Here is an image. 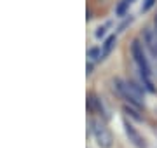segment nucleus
Segmentation results:
<instances>
[{"label": "nucleus", "mask_w": 157, "mask_h": 148, "mask_svg": "<svg viewBox=\"0 0 157 148\" xmlns=\"http://www.w3.org/2000/svg\"><path fill=\"white\" fill-rule=\"evenodd\" d=\"M145 44H141L140 40H133L131 44V56H133V61H135L136 68H138V73H140V80L143 82L147 92H155V86H154V68H152L150 61L145 54V49H143Z\"/></svg>", "instance_id": "f257e3e1"}, {"label": "nucleus", "mask_w": 157, "mask_h": 148, "mask_svg": "<svg viewBox=\"0 0 157 148\" xmlns=\"http://www.w3.org/2000/svg\"><path fill=\"white\" fill-rule=\"evenodd\" d=\"M113 89L119 96L122 98L126 103L138 106H143V92L147 91L141 80H122V79H113Z\"/></svg>", "instance_id": "f03ea898"}, {"label": "nucleus", "mask_w": 157, "mask_h": 148, "mask_svg": "<svg viewBox=\"0 0 157 148\" xmlns=\"http://www.w3.org/2000/svg\"><path fill=\"white\" fill-rule=\"evenodd\" d=\"M91 131H93V136H94L96 143L100 148H110L113 143L112 132L107 127V124L103 120H91Z\"/></svg>", "instance_id": "7ed1b4c3"}, {"label": "nucleus", "mask_w": 157, "mask_h": 148, "mask_svg": "<svg viewBox=\"0 0 157 148\" xmlns=\"http://www.w3.org/2000/svg\"><path fill=\"white\" fill-rule=\"evenodd\" d=\"M124 132H126V136H128V139L131 141V145L136 148H147V143L145 139H143V136H141L140 132L136 131V127L129 120L124 119Z\"/></svg>", "instance_id": "20e7f679"}, {"label": "nucleus", "mask_w": 157, "mask_h": 148, "mask_svg": "<svg viewBox=\"0 0 157 148\" xmlns=\"http://www.w3.org/2000/svg\"><path fill=\"white\" fill-rule=\"evenodd\" d=\"M143 44H145V47L150 51L152 57L157 61V30L147 28L145 31H143Z\"/></svg>", "instance_id": "39448f33"}, {"label": "nucleus", "mask_w": 157, "mask_h": 148, "mask_svg": "<svg viewBox=\"0 0 157 148\" xmlns=\"http://www.w3.org/2000/svg\"><path fill=\"white\" fill-rule=\"evenodd\" d=\"M87 110H89V113H93V115H101L103 119L107 117L105 106H103L101 99L96 96V94H89V98H87Z\"/></svg>", "instance_id": "423d86ee"}, {"label": "nucleus", "mask_w": 157, "mask_h": 148, "mask_svg": "<svg viewBox=\"0 0 157 148\" xmlns=\"http://www.w3.org/2000/svg\"><path fill=\"white\" fill-rule=\"evenodd\" d=\"M115 44H117V35H110V37H107V40L103 42V46H101V52H103V59L110 54V52L113 51V47H115Z\"/></svg>", "instance_id": "0eeeda50"}, {"label": "nucleus", "mask_w": 157, "mask_h": 148, "mask_svg": "<svg viewBox=\"0 0 157 148\" xmlns=\"http://www.w3.org/2000/svg\"><path fill=\"white\" fill-rule=\"evenodd\" d=\"M122 112L126 115H129L131 119L135 120H143V115H140V108L138 106H133V105H129V103H126L122 106Z\"/></svg>", "instance_id": "6e6552de"}, {"label": "nucleus", "mask_w": 157, "mask_h": 148, "mask_svg": "<svg viewBox=\"0 0 157 148\" xmlns=\"http://www.w3.org/2000/svg\"><path fill=\"white\" fill-rule=\"evenodd\" d=\"M129 0H122V2H119V6L115 7V16L117 17H124L126 16V12H128V9H129Z\"/></svg>", "instance_id": "1a4fd4ad"}, {"label": "nucleus", "mask_w": 157, "mask_h": 148, "mask_svg": "<svg viewBox=\"0 0 157 148\" xmlns=\"http://www.w3.org/2000/svg\"><path fill=\"white\" fill-rule=\"evenodd\" d=\"M87 57L91 61H100V59H103V52H101L100 47H91L87 51Z\"/></svg>", "instance_id": "9d476101"}, {"label": "nucleus", "mask_w": 157, "mask_h": 148, "mask_svg": "<svg viewBox=\"0 0 157 148\" xmlns=\"http://www.w3.org/2000/svg\"><path fill=\"white\" fill-rule=\"evenodd\" d=\"M155 2H157V0H145V4L141 6V12H148L152 7L155 6Z\"/></svg>", "instance_id": "9b49d317"}, {"label": "nucleus", "mask_w": 157, "mask_h": 148, "mask_svg": "<svg viewBox=\"0 0 157 148\" xmlns=\"http://www.w3.org/2000/svg\"><path fill=\"white\" fill-rule=\"evenodd\" d=\"M108 24H110V23H108ZM108 24H107V26H108ZM107 26H100V28H98V30H96V39H101V37H105V33H107Z\"/></svg>", "instance_id": "f8f14e48"}, {"label": "nucleus", "mask_w": 157, "mask_h": 148, "mask_svg": "<svg viewBox=\"0 0 157 148\" xmlns=\"http://www.w3.org/2000/svg\"><path fill=\"white\" fill-rule=\"evenodd\" d=\"M93 63H94V61H91V59H89V63H87V66H86V70H87V75H91V73H93V66H94Z\"/></svg>", "instance_id": "ddd939ff"}, {"label": "nucleus", "mask_w": 157, "mask_h": 148, "mask_svg": "<svg viewBox=\"0 0 157 148\" xmlns=\"http://www.w3.org/2000/svg\"><path fill=\"white\" fill-rule=\"evenodd\" d=\"M154 24H155V30H157V16H155V19H154Z\"/></svg>", "instance_id": "4468645a"}, {"label": "nucleus", "mask_w": 157, "mask_h": 148, "mask_svg": "<svg viewBox=\"0 0 157 148\" xmlns=\"http://www.w3.org/2000/svg\"><path fill=\"white\" fill-rule=\"evenodd\" d=\"M129 2H135V0H129Z\"/></svg>", "instance_id": "2eb2a0df"}]
</instances>
